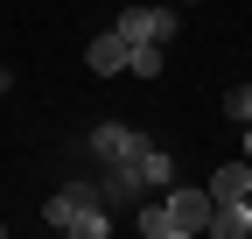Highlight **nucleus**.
I'll use <instances>...</instances> for the list:
<instances>
[{"instance_id": "nucleus-12", "label": "nucleus", "mask_w": 252, "mask_h": 239, "mask_svg": "<svg viewBox=\"0 0 252 239\" xmlns=\"http://www.w3.org/2000/svg\"><path fill=\"white\" fill-rule=\"evenodd\" d=\"M0 92H14V71H7V64H0Z\"/></svg>"}, {"instance_id": "nucleus-2", "label": "nucleus", "mask_w": 252, "mask_h": 239, "mask_svg": "<svg viewBox=\"0 0 252 239\" xmlns=\"http://www.w3.org/2000/svg\"><path fill=\"white\" fill-rule=\"evenodd\" d=\"M112 28H119L126 42H161V49H168V42L182 36V14H175V0H133Z\"/></svg>"}, {"instance_id": "nucleus-5", "label": "nucleus", "mask_w": 252, "mask_h": 239, "mask_svg": "<svg viewBox=\"0 0 252 239\" xmlns=\"http://www.w3.org/2000/svg\"><path fill=\"white\" fill-rule=\"evenodd\" d=\"M140 148H147V134L119 127V120H98V127H91V155L98 162H140Z\"/></svg>"}, {"instance_id": "nucleus-11", "label": "nucleus", "mask_w": 252, "mask_h": 239, "mask_svg": "<svg viewBox=\"0 0 252 239\" xmlns=\"http://www.w3.org/2000/svg\"><path fill=\"white\" fill-rule=\"evenodd\" d=\"M140 232H147V239H182V232H175V218H168V204H161V197H147V204H140Z\"/></svg>"}, {"instance_id": "nucleus-8", "label": "nucleus", "mask_w": 252, "mask_h": 239, "mask_svg": "<svg viewBox=\"0 0 252 239\" xmlns=\"http://www.w3.org/2000/svg\"><path fill=\"white\" fill-rule=\"evenodd\" d=\"M203 232H210V239H245V232H252V197H238V204H217Z\"/></svg>"}, {"instance_id": "nucleus-1", "label": "nucleus", "mask_w": 252, "mask_h": 239, "mask_svg": "<svg viewBox=\"0 0 252 239\" xmlns=\"http://www.w3.org/2000/svg\"><path fill=\"white\" fill-rule=\"evenodd\" d=\"M42 218H49L56 232H77V239H105V232H112V204H105V197H91L84 183H70V190H56V197L42 204Z\"/></svg>"}, {"instance_id": "nucleus-7", "label": "nucleus", "mask_w": 252, "mask_h": 239, "mask_svg": "<svg viewBox=\"0 0 252 239\" xmlns=\"http://www.w3.org/2000/svg\"><path fill=\"white\" fill-rule=\"evenodd\" d=\"M217 204H238V197H252V162H217V176L203 183Z\"/></svg>"}, {"instance_id": "nucleus-6", "label": "nucleus", "mask_w": 252, "mask_h": 239, "mask_svg": "<svg viewBox=\"0 0 252 239\" xmlns=\"http://www.w3.org/2000/svg\"><path fill=\"white\" fill-rule=\"evenodd\" d=\"M84 64L98 71V78H119V71H126V36H119V28H105V36H91Z\"/></svg>"}, {"instance_id": "nucleus-4", "label": "nucleus", "mask_w": 252, "mask_h": 239, "mask_svg": "<svg viewBox=\"0 0 252 239\" xmlns=\"http://www.w3.org/2000/svg\"><path fill=\"white\" fill-rule=\"evenodd\" d=\"M98 197H105V204H126V211H140L154 190H147L140 162H105V176H98Z\"/></svg>"}, {"instance_id": "nucleus-10", "label": "nucleus", "mask_w": 252, "mask_h": 239, "mask_svg": "<svg viewBox=\"0 0 252 239\" xmlns=\"http://www.w3.org/2000/svg\"><path fill=\"white\" fill-rule=\"evenodd\" d=\"M161 64H168L161 42H126V71L133 78H161Z\"/></svg>"}, {"instance_id": "nucleus-9", "label": "nucleus", "mask_w": 252, "mask_h": 239, "mask_svg": "<svg viewBox=\"0 0 252 239\" xmlns=\"http://www.w3.org/2000/svg\"><path fill=\"white\" fill-rule=\"evenodd\" d=\"M140 176H147V190H168V183H175V155L147 141V148H140Z\"/></svg>"}, {"instance_id": "nucleus-3", "label": "nucleus", "mask_w": 252, "mask_h": 239, "mask_svg": "<svg viewBox=\"0 0 252 239\" xmlns=\"http://www.w3.org/2000/svg\"><path fill=\"white\" fill-rule=\"evenodd\" d=\"M161 204H168V218H175V232L189 239V232H203L210 225V211H217V197L210 190H189V183H168L161 190Z\"/></svg>"}, {"instance_id": "nucleus-13", "label": "nucleus", "mask_w": 252, "mask_h": 239, "mask_svg": "<svg viewBox=\"0 0 252 239\" xmlns=\"http://www.w3.org/2000/svg\"><path fill=\"white\" fill-rule=\"evenodd\" d=\"M175 7H189V0H175Z\"/></svg>"}]
</instances>
